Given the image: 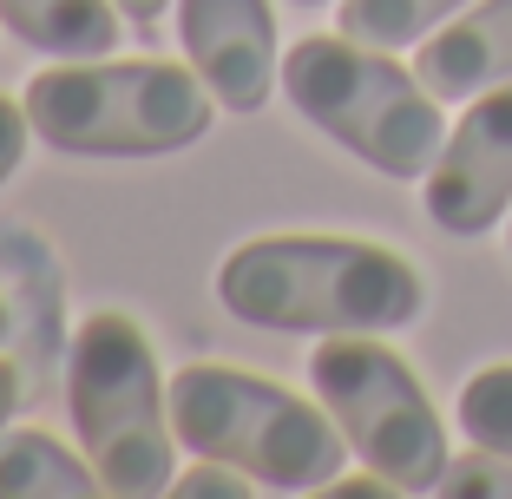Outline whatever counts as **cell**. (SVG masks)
<instances>
[{
	"mask_svg": "<svg viewBox=\"0 0 512 499\" xmlns=\"http://www.w3.org/2000/svg\"><path fill=\"white\" fill-rule=\"evenodd\" d=\"M217 303L283 335H394L421 322V270L362 237H256L217 270Z\"/></svg>",
	"mask_w": 512,
	"mask_h": 499,
	"instance_id": "1",
	"label": "cell"
},
{
	"mask_svg": "<svg viewBox=\"0 0 512 499\" xmlns=\"http://www.w3.org/2000/svg\"><path fill=\"white\" fill-rule=\"evenodd\" d=\"M178 40L191 73L224 112H256L276 86L270 0H178Z\"/></svg>",
	"mask_w": 512,
	"mask_h": 499,
	"instance_id": "8",
	"label": "cell"
},
{
	"mask_svg": "<svg viewBox=\"0 0 512 499\" xmlns=\"http://www.w3.org/2000/svg\"><path fill=\"white\" fill-rule=\"evenodd\" d=\"M106 493L99 467L66 454L40 427H7L0 434V499H92Z\"/></svg>",
	"mask_w": 512,
	"mask_h": 499,
	"instance_id": "11",
	"label": "cell"
},
{
	"mask_svg": "<svg viewBox=\"0 0 512 499\" xmlns=\"http://www.w3.org/2000/svg\"><path fill=\"white\" fill-rule=\"evenodd\" d=\"M14 408H20V368H14V362H0V434H7Z\"/></svg>",
	"mask_w": 512,
	"mask_h": 499,
	"instance_id": "17",
	"label": "cell"
},
{
	"mask_svg": "<svg viewBox=\"0 0 512 499\" xmlns=\"http://www.w3.org/2000/svg\"><path fill=\"white\" fill-rule=\"evenodd\" d=\"M119 0H0V27L53 60H99L119 46Z\"/></svg>",
	"mask_w": 512,
	"mask_h": 499,
	"instance_id": "10",
	"label": "cell"
},
{
	"mask_svg": "<svg viewBox=\"0 0 512 499\" xmlns=\"http://www.w3.org/2000/svg\"><path fill=\"white\" fill-rule=\"evenodd\" d=\"M119 14H125V20H138V27H151L158 14H171V0H119Z\"/></svg>",
	"mask_w": 512,
	"mask_h": 499,
	"instance_id": "18",
	"label": "cell"
},
{
	"mask_svg": "<svg viewBox=\"0 0 512 499\" xmlns=\"http://www.w3.org/2000/svg\"><path fill=\"white\" fill-rule=\"evenodd\" d=\"M460 427H467L473 447L512 454V362L480 368V375L460 388Z\"/></svg>",
	"mask_w": 512,
	"mask_h": 499,
	"instance_id": "13",
	"label": "cell"
},
{
	"mask_svg": "<svg viewBox=\"0 0 512 499\" xmlns=\"http://www.w3.org/2000/svg\"><path fill=\"white\" fill-rule=\"evenodd\" d=\"M33 138L73 158H165L211 132V86L171 60H60L27 79Z\"/></svg>",
	"mask_w": 512,
	"mask_h": 499,
	"instance_id": "2",
	"label": "cell"
},
{
	"mask_svg": "<svg viewBox=\"0 0 512 499\" xmlns=\"http://www.w3.org/2000/svg\"><path fill=\"white\" fill-rule=\"evenodd\" d=\"M512 211V79L480 92L427 171V217L447 237H480Z\"/></svg>",
	"mask_w": 512,
	"mask_h": 499,
	"instance_id": "7",
	"label": "cell"
},
{
	"mask_svg": "<svg viewBox=\"0 0 512 499\" xmlns=\"http://www.w3.org/2000/svg\"><path fill=\"white\" fill-rule=\"evenodd\" d=\"M66 401H73V427L86 460L99 467L106 493L119 499H151L171 493V401L151 342L132 316L99 309L79 322L73 362H66Z\"/></svg>",
	"mask_w": 512,
	"mask_h": 499,
	"instance_id": "5",
	"label": "cell"
},
{
	"mask_svg": "<svg viewBox=\"0 0 512 499\" xmlns=\"http://www.w3.org/2000/svg\"><path fill=\"white\" fill-rule=\"evenodd\" d=\"M309 388L368 473L394 480L401 493H440V473L453 460L447 427L394 348H381L375 335H322L309 355Z\"/></svg>",
	"mask_w": 512,
	"mask_h": 499,
	"instance_id": "6",
	"label": "cell"
},
{
	"mask_svg": "<svg viewBox=\"0 0 512 499\" xmlns=\"http://www.w3.org/2000/svg\"><path fill=\"white\" fill-rule=\"evenodd\" d=\"M7 329H14V316H7V303H0V342H7Z\"/></svg>",
	"mask_w": 512,
	"mask_h": 499,
	"instance_id": "19",
	"label": "cell"
},
{
	"mask_svg": "<svg viewBox=\"0 0 512 499\" xmlns=\"http://www.w3.org/2000/svg\"><path fill=\"white\" fill-rule=\"evenodd\" d=\"M414 73L434 99H480L512 79V0H473L414 53Z\"/></svg>",
	"mask_w": 512,
	"mask_h": 499,
	"instance_id": "9",
	"label": "cell"
},
{
	"mask_svg": "<svg viewBox=\"0 0 512 499\" xmlns=\"http://www.w3.org/2000/svg\"><path fill=\"white\" fill-rule=\"evenodd\" d=\"M460 7H473V0H335V33L394 53V46H414L434 27H447Z\"/></svg>",
	"mask_w": 512,
	"mask_h": 499,
	"instance_id": "12",
	"label": "cell"
},
{
	"mask_svg": "<svg viewBox=\"0 0 512 499\" xmlns=\"http://www.w3.org/2000/svg\"><path fill=\"white\" fill-rule=\"evenodd\" d=\"M27 138H33V119H27V106L0 92V184H7V178L20 171V158H27Z\"/></svg>",
	"mask_w": 512,
	"mask_h": 499,
	"instance_id": "16",
	"label": "cell"
},
{
	"mask_svg": "<svg viewBox=\"0 0 512 499\" xmlns=\"http://www.w3.org/2000/svg\"><path fill=\"white\" fill-rule=\"evenodd\" d=\"M171 427L197 460L250 473L263 493H329L348 440L329 408H309L283 381L230 362H191L171 375Z\"/></svg>",
	"mask_w": 512,
	"mask_h": 499,
	"instance_id": "3",
	"label": "cell"
},
{
	"mask_svg": "<svg viewBox=\"0 0 512 499\" xmlns=\"http://www.w3.org/2000/svg\"><path fill=\"white\" fill-rule=\"evenodd\" d=\"M171 493H178V499H250L256 480H250V473H237V467H224V460H204L197 473H178Z\"/></svg>",
	"mask_w": 512,
	"mask_h": 499,
	"instance_id": "15",
	"label": "cell"
},
{
	"mask_svg": "<svg viewBox=\"0 0 512 499\" xmlns=\"http://www.w3.org/2000/svg\"><path fill=\"white\" fill-rule=\"evenodd\" d=\"M440 493H447V499H512V454L473 447V454L447 460V473H440Z\"/></svg>",
	"mask_w": 512,
	"mask_h": 499,
	"instance_id": "14",
	"label": "cell"
},
{
	"mask_svg": "<svg viewBox=\"0 0 512 499\" xmlns=\"http://www.w3.org/2000/svg\"><path fill=\"white\" fill-rule=\"evenodd\" d=\"M283 92L316 132H329L381 178H427L447 145L440 99L421 86V73H407L381 46H362L348 33H309L289 46Z\"/></svg>",
	"mask_w": 512,
	"mask_h": 499,
	"instance_id": "4",
	"label": "cell"
},
{
	"mask_svg": "<svg viewBox=\"0 0 512 499\" xmlns=\"http://www.w3.org/2000/svg\"><path fill=\"white\" fill-rule=\"evenodd\" d=\"M296 7H329V0H296Z\"/></svg>",
	"mask_w": 512,
	"mask_h": 499,
	"instance_id": "20",
	"label": "cell"
}]
</instances>
